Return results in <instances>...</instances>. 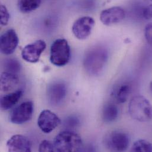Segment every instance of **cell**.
<instances>
[{
	"instance_id": "cell-1",
	"label": "cell",
	"mask_w": 152,
	"mask_h": 152,
	"mask_svg": "<svg viewBox=\"0 0 152 152\" xmlns=\"http://www.w3.org/2000/svg\"><path fill=\"white\" fill-rule=\"evenodd\" d=\"M108 52L101 46L91 48L83 58V67L86 72L91 76H98L104 71L108 61Z\"/></svg>"
},
{
	"instance_id": "cell-2",
	"label": "cell",
	"mask_w": 152,
	"mask_h": 152,
	"mask_svg": "<svg viewBox=\"0 0 152 152\" xmlns=\"http://www.w3.org/2000/svg\"><path fill=\"white\" fill-rule=\"evenodd\" d=\"M53 145L56 152H79L82 147V140L76 133L68 130L59 133L55 137Z\"/></svg>"
},
{
	"instance_id": "cell-3",
	"label": "cell",
	"mask_w": 152,
	"mask_h": 152,
	"mask_svg": "<svg viewBox=\"0 0 152 152\" xmlns=\"http://www.w3.org/2000/svg\"><path fill=\"white\" fill-rule=\"evenodd\" d=\"M130 117L140 122H148L152 120V105L143 96H134L129 104Z\"/></svg>"
},
{
	"instance_id": "cell-4",
	"label": "cell",
	"mask_w": 152,
	"mask_h": 152,
	"mask_svg": "<svg viewBox=\"0 0 152 152\" xmlns=\"http://www.w3.org/2000/svg\"><path fill=\"white\" fill-rule=\"evenodd\" d=\"M71 56V48L66 39H59L53 42L50 51V61L53 65L64 66L69 62Z\"/></svg>"
},
{
	"instance_id": "cell-5",
	"label": "cell",
	"mask_w": 152,
	"mask_h": 152,
	"mask_svg": "<svg viewBox=\"0 0 152 152\" xmlns=\"http://www.w3.org/2000/svg\"><path fill=\"white\" fill-rule=\"evenodd\" d=\"M106 148L113 152L126 151L130 145L128 134L120 130H114L108 133L104 138Z\"/></svg>"
},
{
	"instance_id": "cell-6",
	"label": "cell",
	"mask_w": 152,
	"mask_h": 152,
	"mask_svg": "<svg viewBox=\"0 0 152 152\" xmlns=\"http://www.w3.org/2000/svg\"><path fill=\"white\" fill-rule=\"evenodd\" d=\"M34 111V105L31 101H25L15 107L11 113L10 120L15 124H23L31 120Z\"/></svg>"
},
{
	"instance_id": "cell-7",
	"label": "cell",
	"mask_w": 152,
	"mask_h": 152,
	"mask_svg": "<svg viewBox=\"0 0 152 152\" xmlns=\"http://www.w3.org/2000/svg\"><path fill=\"white\" fill-rule=\"evenodd\" d=\"M94 19L89 16H84L78 18L72 26V32L79 40H85L89 37L95 26Z\"/></svg>"
},
{
	"instance_id": "cell-8",
	"label": "cell",
	"mask_w": 152,
	"mask_h": 152,
	"mask_svg": "<svg viewBox=\"0 0 152 152\" xmlns=\"http://www.w3.org/2000/svg\"><path fill=\"white\" fill-rule=\"evenodd\" d=\"M46 48V44L42 40H38L26 46L21 52L23 59L27 62L35 64L39 62L42 53Z\"/></svg>"
},
{
	"instance_id": "cell-9",
	"label": "cell",
	"mask_w": 152,
	"mask_h": 152,
	"mask_svg": "<svg viewBox=\"0 0 152 152\" xmlns=\"http://www.w3.org/2000/svg\"><path fill=\"white\" fill-rule=\"evenodd\" d=\"M66 94V86L62 82H54L48 86V100L49 102L53 106L61 105L65 100Z\"/></svg>"
},
{
	"instance_id": "cell-10",
	"label": "cell",
	"mask_w": 152,
	"mask_h": 152,
	"mask_svg": "<svg viewBox=\"0 0 152 152\" xmlns=\"http://www.w3.org/2000/svg\"><path fill=\"white\" fill-rule=\"evenodd\" d=\"M61 123L59 117L50 110L42 111L37 120V124L40 129L45 133H50L53 131Z\"/></svg>"
},
{
	"instance_id": "cell-11",
	"label": "cell",
	"mask_w": 152,
	"mask_h": 152,
	"mask_svg": "<svg viewBox=\"0 0 152 152\" xmlns=\"http://www.w3.org/2000/svg\"><path fill=\"white\" fill-rule=\"evenodd\" d=\"M126 17L125 11L121 7H113L101 11L100 20L103 24L111 26L122 21Z\"/></svg>"
},
{
	"instance_id": "cell-12",
	"label": "cell",
	"mask_w": 152,
	"mask_h": 152,
	"mask_svg": "<svg viewBox=\"0 0 152 152\" xmlns=\"http://www.w3.org/2000/svg\"><path fill=\"white\" fill-rule=\"evenodd\" d=\"M19 39L14 29H9L4 33L0 39L1 52L5 55L13 53L18 45Z\"/></svg>"
},
{
	"instance_id": "cell-13",
	"label": "cell",
	"mask_w": 152,
	"mask_h": 152,
	"mask_svg": "<svg viewBox=\"0 0 152 152\" xmlns=\"http://www.w3.org/2000/svg\"><path fill=\"white\" fill-rule=\"evenodd\" d=\"M8 151L10 152L31 151V144L29 139L21 134L12 136L7 142Z\"/></svg>"
},
{
	"instance_id": "cell-14",
	"label": "cell",
	"mask_w": 152,
	"mask_h": 152,
	"mask_svg": "<svg viewBox=\"0 0 152 152\" xmlns=\"http://www.w3.org/2000/svg\"><path fill=\"white\" fill-rule=\"evenodd\" d=\"M131 85L129 83H121L115 85L111 92L114 100L120 104L126 102L131 93Z\"/></svg>"
},
{
	"instance_id": "cell-15",
	"label": "cell",
	"mask_w": 152,
	"mask_h": 152,
	"mask_svg": "<svg viewBox=\"0 0 152 152\" xmlns=\"http://www.w3.org/2000/svg\"><path fill=\"white\" fill-rule=\"evenodd\" d=\"M1 89L3 92L13 90L19 83V78L17 74L4 72L1 75Z\"/></svg>"
},
{
	"instance_id": "cell-16",
	"label": "cell",
	"mask_w": 152,
	"mask_h": 152,
	"mask_svg": "<svg viewBox=\"0 0 152 152\" xmlns=\"http://www.w3.org/2000/svg\"><path fill=\"white\" fill-rule=\"evenodd\" d=\"M23 94V92L21 90H17L2 96L0 101L1 109L7 111L12 108L19 101Z\"/></svg>"
},
{
	"instance_id": "cell-17",
	"label": "cell",
	"mask_w": 152,
	"mask_h": 152,
	"mask_svg": "<svg viewBox=\"0 0 152 152\" xmlns=\"http://www.w3.org/2000/svg\"><path fill=\"white\" fill-rule=\"evenodd\" d=\"M119 115L118 107L113 102L106 103L102 111V118L105 123H110L115 121Z\"/></svg>"
},
{
	"instance_id": "cell-18",
	"label": "cell",
	"mask_w": 152,
	"mask_h": 152,
	"mask_svg": "<svg viewBox=\"0 0 152 152\" xmlns=\"http://www.w3.org/2000/svg\"><path fill=\"white\" fill-rule=\"evenodd\" d=\"M42 0H18V7L23 13H28L37 9Z\"/></svg>"
},
{
	"instance_id": "cell-19",
	"label": "cell",
	"mask_w": 152,
	"mask_h": 152,
	"mask_svg": "<svg viewBox=\"0 0 152 152\" xmlns=\"http://www.w3.org/2000/svg\"><path fill=\"white\" fill-rule=\"evenodd\" d=\"M5 72L17 74L21 71V66L19 61L15 59H7L4 62Z\"/></svg>"
},
{
	"instance_id": "cell-20",
	"label": "cell",
	"mask_w": 152,
	"mask_h": 152,
	"mask_svg": "<svg viewBox=\"0 0 152 152\" xmlns=\"http://www.w3.org/2000/svg\"><path fill=\"white\" fill-rule=\"evenodd\" d=\"M132 152H152V143L146 140H139L133 145Z\"/></svg>"
},
{
	"instance_id": "cell-21",
	"label": "cell",
	"mask_w": 152,
	"mask_h": 152,
	"mask_svg": "<svg viewBox=\"0 0 152 152\" xmlns=\"http://www.w3.org/2000/svg\"><path fill=\"white\" fill-rule=\"evenodd\" d=\"M65 126L68 129H75L80 124L79 118L75 116H70L65 120Z\"/></svg>"
},
{
	"instance_id": "cell-22",
	"label": "cell",
	"mask_w": 152,
	"mask_h": 152,
	"mask_svg": "<svg viewBox=\"0 0 152 152\" xmlns=\"http://www.w3.org/2000/svg\"><path fill=\"white\" fill-rule=\"evenodd\" d=\"M39 151L40 152H55V146L53 143H52L49 140H43L39 148Z\"/></svg>"
},
{
	"instance_id": "cell-23",
	"label": "cell",
	"mask_w": 152,
	"mask_h": 152,
	"mask_svg": "<svg viewBox=\"0 0 152 152\" xmlns=\"http://www.w3.org/2000/svg\"><path fill=\"white\" fill-rule=\"evenodd\" d=\"M1 12V24L2 26L7 25L10 20V13L5 6L4 5H1L0 8Z\"/></svg>"
},
{
	"instance_id": "cell-24",
	"label": "cell",
	"mask_w": 152,
	"mask_h": 152,
	"mask_svg": "<svg viewBox=\"0 0 152 152\" xmlns=\"http://www.w3.org/2000/svg\"><path fill=\"white\" fill-rule=\"evenodd\" d=\"M145 37L147 42L152 46V23L146 26L145 28Z\"/></svg>"
},
{
	"instance_id": "cell-25",
	"label": "cell",
	"mask_w": 152,
	"mask_h": 152,
	"mask_svg": "<svg viewBox=\"0 0 152 152\" xmlns=\"http://www.w3.org/2000/svg\"><path fill=\"white\" fill-rule=\"evenodd\" d=\"M143 15L146 20L152 19V4L143 9Z\"/></svg>"
},
{
	"instance_id": "cell-26",
	"label": "cell",
	"mask_w": 152,
	"mask_h": 152,
	"mask_svg": "<svg viewBox=\"0 0 152 152\" xmlns=\"http://www.w3.org/2000/svg\"><path fill=\"white\" fill-rule=\"evenodd\" d=\"M150 88H151V90L152 92V82L151 83V85H150Z\"/></svg>"
},
{
	"instance_id": "cell-27",
	"label": "cell",
	"mask_w": 152,
	"mask_h": 152,
	"mask_svg": "<svg viewBox=\"0 0 152 152\" xmlns=\"http://www.w3.org/2000/svg\"><path fill=\"white\" fill-rule=\"evenodd\" d=\"M147 2H152V0H145Z\"/></svg>"
}]
</instances>
